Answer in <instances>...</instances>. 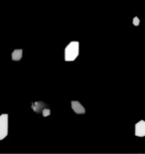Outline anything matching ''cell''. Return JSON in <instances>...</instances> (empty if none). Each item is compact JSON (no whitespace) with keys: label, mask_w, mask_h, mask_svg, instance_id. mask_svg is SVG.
I'll use <instances>...</instances> for the list:
<instances>
[{"label":"cell","mask_w":145,"mask_h":154,"mask_svg":"<svg viewBox=\"0 0 145 154\" xmlns=\"http://www.w3.org/2000/svg\"><path fill=\"white\" fill-rule=\"evenodd\" d=\"M134 134L137 137H144L145 136V121L141 120L137 124H135Z\"/></svg>","instance_id":"obj_3"},{"label":"cell","mask_w":145,"mask_h":154,"mask_svg":"<svg viewBox=\"0 0 145 154\" xmlns=\"http://www.w3.org/2000/svg\"><path fill=\"white\" fill-rule=\"evenodd\" d=\"M50 115H51V110L50 109H48V108H43L42 109V116L44 117H46V116H48Z\"/></svg>","instance_id":"obj_6"},{"label":"cell","mask_w":145,"mask_h":154,"mask_svg":"<svg viewBox=\"0 0 145 154\" xmlns=\"http://www.w3.org/2000/svg\"><path fill=\"white\" fill-rule=\"evenodd\" d=\"M79 55V42L77 41L70 42L64 51V60L67 62L74 61Z\"/></svg>","instance_id":"obj_1"},{"label":"cell","mask_w":145,"mask_h":154,"mask_svg":"<svg viewBox=\"0 0 145 154\" xmlns=\"http://www.w3.org/2000/svg\"><path fill=\"white\" fill-rule=\"evenodd\" d=\"M133 23H134V26H138V25L140 24V19H139V17L135 16V17L133 19Z\"/></svg>","instance_id":"obj_7"},{"label":"cell","mask_w":145,"mask_h":154,"mask_svg":"<svg viewBox=\"0 0 145 154\" xmlns=\"http://www.w3.org/2000/svg\"><path fill=\"white\" fill-rule=\"evenodd\" d=\"M12 60L14 61H19L23 58V50L22 49H16L14 50L12 54H11Z\"/></svg>","instance_id":"obj_5"},{"label":"cell","mask_w":145,"mask_h":154,"mask_svg":"<svg viewBox=\"0 0 145 154\" xmlns=\"http://www.w3.org/2000/svg\"><path fill=\"white\" fill-rule=\"evenodd\" d=\"M71 108L72 110L77 114V115H84L86 113L85 107L82 106V104L79 101H71L70 102Z\"/></svg>","instance_id":"obj_4"},{"label":"cell","mask_w":145,"mask_h":154,"mask_svg":"<svg viewBox=\"0 0 145 154\" xmlns=\"http://www.w3.org/2000/svg\"><path fill=\"white\" fill-rule=\"evenodd\" d=\"M8 135V115L0 116V141H3Z\"/></svg>","instance_id":"obj_2"}]
</instances>
